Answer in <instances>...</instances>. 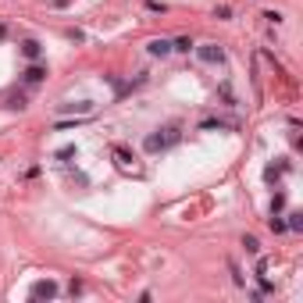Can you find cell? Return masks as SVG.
<instances>
[{
    "instance_id": "8fae6325",
    "label": "cell",
    "mask_w": 303,
    "mask_h": 303,
    "mask_svg": "<svg viewBox=\"0 0 303 303\" xmlns=\"http://www.w3.org/2000/svg\"><path fill=\"white\" fill-rule=\"evenodd\" d=\"M171 50H178V54H189V50H193V39H189V36H178V39L171 43Z\"/></svg>"
},
{
    "instance_id": "277c9868",
    "label": "cell",
    "mask_w": 303,
    "mask_h": 303,
    "mask_svg": "<svg viewBox=\"0 0 303 303\" xmlns=\"http://www.w3.org/2000/svg\"><path fill=\"white\" fill-rule=\"evenodd\" d=\"M22 79H25V86H36V82H43L47 79V65H39V61H33L25 71H22Z\"/></svg>"
},
{
    "instance_id": "8992f818",
    "label": "cell",
    "mask_w": 303,
    "mask_h": 303,
    "mask_svg": "<svg viewBox=\"0 0 303 303\" xmlns=\"http://www.w3.org/2000/svg\"><path fill=\"white\" fill-rule=\"evenodd\" d=\"M146 54L150 57H168L171 54V39H150L146 43Z\"/></svg>"
},
{
    "instance_id": "ba28073f",
    "label": "cell",
    "mask_w": 303,
    "mask_h": 303,
    "mask_svg": "<svg viewBox=\"0 0 303 303\" xmlns=\"http://www.w3.org/2000/svg\"><path fill=\"white\" fill-rule=\"evenodd\" d=\"M242 250H246L250 257L261 253V242H257V236H242Z\"/></svg>"
},
{
    "instance_id": "2e32d148",
    "label": "cell",
    "mask_w": 303,
    "mask_h": 303,
    "mask_svg": "<svg viewBox=\"0 0 303 303\" xmlns=\"http://www.w3.org/2000/svg\"><path fill=\"white\" fill-rule=\"evenodd\" d=\"M282 210H285V196L275 193V200H271V214H282Z\"/></svg>"
},
{
    "instance_id": "e0dca14e",
    "label": "cell",
    "mask_w": 303,
    "mask_h": 303,
    "mask_svg": "<svg viewBox=\"0 0 303 303\" xmlns=\"http://www.w3.org/2000/svg\"><path fill=\"white\" fill-rule=\"evenodd\" d=\"M229 14H232V7H225V4H221V7H214V18H229Z\"/></svg>"
},
{
    "instance_id": "3957f363",
    "label": "cell",
    "mask_w": 303,
    "mask_h": 303,
    "mask_svg": "<svg viewBox=\"0 0 303 303\" xmlns=\"http://www.w3.org/2000/svg\"><path fill=\"white\" fill-rule=\"evenodd\" d=\"M29 296H33V300H54V296H57V282L43 278V282L33 285V293H29Z\"/></svg>"
},
{
    "instance_id": "4fadbf2b",
    "label": "cell",
    "mask_w": 303,
    "mask_h": 303,
    "mask_svg": "<svg viewBox=\"0 0 303 303\" xmlns=\"http://www.w3.org/2000/svg\"><path fill=\"white\" fill-rule=\"evenodd\" d=\"M268 225H271V232H289V225L282 221V214H271V221H268Z\"/></svg>"
},
{
    "instance_id": "9a60e30c",
    "label": "cell",
    "mask_w": 303,
    "mask_h": 303,
    "mask_svg": "<svg viewBox=\"0 0 303 303\" xmlns=\"http://www.w3.org/2000/svg\"><path fill=\"white\" fill-rule=\"evenodd\" d=\"M285 225H289L293 232H300V229H303V214H300V210H293V214H289V221H285Z\"/></svg>"
},
{
    "instance_id": "30bf717a",
    "label": "cell",
    "mask_w": 303,
    "mask_h": 303,
    "mask_svg": "<svg viewBox=\"0 0 303 303\" xmlns=\"http://www.w3.org/2000/svg\"><path fill=\"white\" fill-rule=\"evenodd\" d=\"M282 171H289V164H278V168L271 164V168L264 171V178H268V182H278V178H282Z\"/></svg>"
},
{
    "instance_id": "7c38bea8",
    "label": "cell",
    "mask_w": 303,
    "mask_h": 303,
    "mask_svg": "<svg viewBox=\"0 0 303 303\" xmlns=\"http://www.w3.org/2000/svg\"><path fill=\"white\" fill-rule=\"evenodd\" d=\"M7 107H11V111H22V107H25V93H11V97H7Z\"/></svg>"
},
{
    "instance_id": "52a82bcc",
    "label": "cell",
    "mask_w": 303,
    "mask_h": 303,
    "mask_svg": "<svg viewBox=\"0 0 303 303\" xmlns=\"http://www.w3.org/2000/svg\"><path fill=\"white\" fill-rule=\"evenodd\" d=\"M57 111H61V114H93V103H89V100H79V103H61Z\"/></svg>"
},
{
    "instance_id": "7a4b0ae2",
    "label": "cell",
    "mask_w": 303,
    "mask_h": 303,
    "mask_svg": "<svg viewBox=\"0 0 303 303\" xmlns=\"http://www.w3.org/2000/svg\"><path fill=\"white\" fill-rule=\"evenodd\" d=\"M196 57H200L203 65H221V61H225V50L218 47V43H203V47H196Z\"/></svg>"
},
{
    "instance_id": "ac0fdd59",
    "label": "cell",
    "mask_w": 303,
    "mask_h": 303,
    "mask_svg": "<svg viewBox=\"0 0 303 303\" xmlns=\"http://www.w3.org/2000/svg\"><path fill=\"white\" fill-rule=\"evenodd\" d=\"M4 36H7V25H0V39H4Z\"/></svg>"
},
{
    "instance_id": "5bb4252c",
    "label": "cell",
    "mask_w": 303,
    "mask_h": 303,
    "mask_svg": "<svg viewBox=\"0 0 303 303\" xmlns=\"http://www.w3.org/2000/svg\"><path fill=\"white\" fill-rule=\"evenodd\" d=\"M54 157H57V161H71V157H75V143H68V146H61V150H57Z\"/></svg>"
},
{
    "instance_id": "6da1fadb",
    "label": "cell",
    "mask_w": 303,
    "mask_h": 303,
    "mask_svg": "<svg viewBox=\"0 0 303 303\" xmlns=\"http://www.w3.org/2000/svg\"><path fill=\"white\" fill-rule=\"evenodd\" d=\"M171 143H178V129H164V132H154V135H146L143 139V150L146 154H157V150H168Z\"/></svg>"
},
{
    "instance_id": "9c48e42d",
    "label": "cell",
    "mask_w": 303,
    "mask_h": 303,
    "mask_svg": "<svg viewBox=\"0 0 303 303\" xmlns=\"http://www.w3.org/2000/svg\"><path fill=\"white\" fill-rule=\"evenodd\" d=\"M111 154L118 157V164H121V168H129V164H132V154H129V150H125V146H114V150H111Z\"/></svg>"
},
{
    "instance_id": "5b68a950",
    "label": "cell",
    "mask_w": 303,
    "mask_h": 303,
    "mask_svg": "<svg viewBox=\"0 0 303 303\" xmlns=\"http://www.w3.org/2000/svg\"><path fill=\"white\" fill-rule=\"evenodd\" d=\"M22 57L25 61H39L43 57V43L39 39H22Z\"/></svg>"
}]
</instances>
